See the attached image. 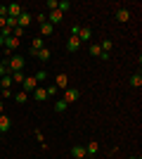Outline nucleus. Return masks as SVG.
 Segmentation results:
<instances>
[{"instance_id":"obj_4","label":"nucleus","mask_w":142,"mask_h":159,"mask_svg":"<svg viewBox=\"0 0 142 159\" xmlns=\"http://www.w3.org/2000/svg\"><path fill=\"white\" fill-rule=\"evenodd\" d=\"M43 48H45L43 38H41V36H36V38L31 40V48H28V55H31V57H36V52H38V50H43Z\"/></svg>"},{"instance_id":"obj_19","label":"nucleus","mask_w":142,"mask_h":159,"mask_svg":"<svg viewBox=\"0 0 142 159\" xmlns=\"http://www.w3.org/2000/svg\"><path fill=\"white\" fill-rule=\"evenodd\" d=\"M88 52H90V57H100V55H102L100 43H90V45H88Z\"/></svg>"},{"instance_id":"obj_14","label":"nucleus","mask_w":142,"mask_h":159,"mask_svg":"<svg viewBox=\"0 0 142 159\" xmlns=\"http://www.w3.org/2000/svg\"><path fill=\"white\" fill-rule=\"evenodd\" d=\"M52 33H54V26H52V24H50V21H41V38H45V36H52Z\"/></svg>"},{"instance_id":"obj_18","label":"nucleus","mask_w":142,"mask_h":159,"mask_svg":"<svg viewBox=\"0 0 142 159\" xmlns=\"http://www.w3.org/2000/svg\"><path fill=\"white\" fill-rule=\"evenodd\" d=\"M12 86H14V81H12V74H5V76L0 79V88H2V90H10Z\"/></svg>"},{"instance_id":"obj_24","label":"nucleus","mask_w":142,"mask_h":159,"mask_svg":"<svg viewBox=\"0 0 142 159\" xmlns=\"http://www.w3.org/2000/svg\"><path fill=\"white\" fill-rule=\"evenodd\" d=\"M57 5H59V0H47V2H45V10H47V12H54Z\"/></svg>"},{"instance_id":"obj_21","label":"nucleus","mask_w":142,"mask_h":159,"mask_svg":"<svg viewBox=\"0 0 142 159\" xmlns=\"http://www.w3.org/2000/svg\"><path fill=\"white\" fill-rule=\"evenodd\" d=\"M14 102H19V105H24V102H28V93L26 90H21V93H14Z\"/></svg>"},{"instance_id":"obj_27","label":"nucleus","mask_w":142,"mask_h":159,"mask_svg":"<svg viewBox=\"0 0 142 159\" xmlns=\"http://www.w3.org/2000/svg\"><path fill=\"white\" fill-rule=\"evenodd\" d=\"M10 36H12V29H10V26H5L2 31H0V38H2V40H5V38H10Z\"/></svg>"},{"instance_id":"obj_8","label":"nucleus","mask_w":142,"mask_h":159,"mask_svg":"<svg viewBox=\"0 0 142 159\" xmlns=\"http://www.w3.org/2000/svg\"><path fill=\"white\" fill-rule=\"evenodd\" d=\"M50 57H52V50H50V48H43V50H38V52H36V60L41 62V64L50 62Z\"/></svg>"},{"instance_id":"obj_2","label":"nucleus","mask_w":142,"mask_h":159,"mask_svg":"<svg viewBox=\"0 0 142 159\" xmlns=\"http://www.w3.org/2000/svg\"><path fill=\"white\" fill-rule=\"evenodd\" d=\"M78 98H81V90H78V88H71V86H69L67 90H64V98H62V100H64L67 105H71V102H76Z\"/></svg>"},{"instance_id":"obj_35","label":"nucleus","mask_w":142,"mask_h":159,"mask_svg":"<svg viewBox=\"0 0 142 159\" xmlns=\"http://www.w3.org/2000/svg\"><path fill=\"white\" fill-rule=\"evenodd\" d=\"M5 100H0V114H5V105H2Z\"/></svg>"},{"instance_id":"obj_9","label":"nucleus","mask_w":142,"mask_h":159,"mask_svg":"<svg viewBox=\"0 0 142 159\" xmlns=\"http://www.w3.org/2000/svg\"><path fill=\"white\" fill-rule=\"evenodd\" d=\"M71 157H74V159H88V152H85V147H83V145H74V147H71Z\"/></svg>"},{"instance_id":"obj_38","label":"nucleus","mask_w":142,"mask_h":159,"mask_svg":"<svg viewBox=\"0 0 142 159\" xmlns=\"http://www.w3.org/2000/svg\"><path fill=\"white\" fill-rule=\"evenodd\" d=\"M0 90H2V88H0Z\"/></svg>"},{"instance_id":"obj_20","label":"nucleus","mask_w":142,"mask_h":159,"mask_svg":"<svg viewBox=\"0 0 142 159\" xmlns=\"http://www.w3.org/2000/svg\"><path fill=\"white\" fill-rule=\"evenodd\" d=\"M130 86H133V88H140V86H142V74H140V69L130 76Z\"/></svg>"},{"instance_id":"obj_34","label":"nucleus","mask_w":142,"mask_h":159,"mask_svg":"<svg viewBox=\"0 0 142 159\" xmlns=\"http://www.w3.org/2000/svg\"><path fill=\"white\" fill-rule=\"evenodd\" d=\"M5 29V17H0V31Z\"/></svg>"},{"instance_id":"obj_31","label":"nucleus","mask_w":142,"mask_h":159,"mask_svg":"<svg viewBox=\"0 0 142 159\" xmlns=\"http://www.w3.org/2000/svg\"><path fill=\"white\" fill-rule=\"evenodd\" d=\"M36 138L41 140V145H43V150H47V145H45V140H43V131H38V128H36Z\"/></svg>"},{"instance_id":"obj_3","label":"nucleus","mask_w":142,"mask_h":159,"mask_svg":"<svg viewBox=\"0 0 142 159\" xmlns=\"http://www.w3.org/2000/svg\"><path fill=\"white\" fill-rule=\"evenodd\" d=\"M31 21H33V14H28V12H21L19 17H17V26L26 31V26H31Z\"/></svg>"},{"instance_id":"obj_33","label":"nucleus","mask_w":142,"mask_h":159,"mask_svg":"<svg viewBox=\"0 0 142 159\" xmlns=\"http://www.w3.org/2000/svg\"><path fill=\"white\" fill-rule=\"evenodd\" d=\"M100 60H102V62H109V60H111V55H109V52H102Z\"/></svg>"},{"instance_id":"obj_6","label":"nucleus","mask_w":142,"mask_h":159,"mask_svg":"<svg viewBox=\"0 0 142 159\" xmlns=\"http://www.w3.org/2000/svg\"><path fill=\"white\" fill-rule=\"evenodd\" d=\"M21 12H24V7H21L19 2H10V5H7V17H14V19H17Z\"/></svg>"},{"instance_id":"obj_16","label":"nucleus","mask_w":142,"mask_h":159,"mask_svg":"<svg viewBox=\"0 0 142 159\" xmlns=\"http://www.w3.org/2000/svg\"><path fill=\"white\" fill-rule=\"evenodd\" d=\"M78 48H81V40L76 38V36H69V40H67V50H69V52H76Z\"/></svg>"},{"instance_id":"obj_30","label":"nucleus","mask_w":142,"mask_h":159,"mask_svg":"<svg viewBox=\"0 0 142 159\" xmlns=\"http://www.w3.org/2000/svg\"><path fill=\"white\" fill-rule=\"evenodd\" d=\"M45 93H47V98H54V95H57V86H50V88H45Z\"/></svg>"},{"instance_id":"obj_7","label":"nucleus","mask_w":142,"mask_h":159,"mask_svg":"<svg viewBox=\"0 0 142 159\" xmlns=\"http://www.w3.org/2000/svg\"><path fill=\"white\" fill-rule=\"evenodd\" d=\"M45 17H47V21H50L52 26H57V24H62V19H64V14H62L59 10H54V12H47Z\"/></svg>"},{"instance_id":"obj_12","label":"nucleus","mask_w":142,"mask_h":159,"mask_svg":"<svg viewBox=\"0 0 142 159\" xmlns=\"http://www.w3.org/2000/svg\"><path fill=\"white\" fill-rule=\"evenodd\" d=\"M21 86H24V90H26V93H33L36 88H38V81H36L33 76H26V79H24V83H21Z\"/></svg>"},{"instance_id":"obj_32","label":"nucleus","mask_w":142,"mask_h":159,"mask_svg":"<svg viewBox=\"0 0 142 159\" xmlns=\"http://www.w3.org/2000/svg\"><path fill=\"white\" fill-rule=\"evenodd\" d=\"M0 95H2V100H12V98H14L12 90H0Z\"/></svg>"},{"instance_id":"obj_22","label":"nucleus","mask_w":142,"mask_h":159,"mask_svg":"<svg viewBox=\"0 0 142 159\" xmlns=\"http://www.w3.org/2000/svg\"><path fill=\"white\" fill-rule=\"evenodd\" d=\"M67 109H69V105L64 102V100H57V102H54V112L57 114H64Z\"/></svg>"},{"instance_id":"obj_11","label":"nucleus","mask_w":142,"mask_h":159,"mask_svg":"<svg viewBox=\"0 0 142 159\" xmlns=\"http://www.w3.org/2000/svg\"><path fill=\"white\" fill-rule=\"evenodd\" d=\"M54 86H57V90H59V88H62V90H67V88H69V76H67V74H57Z\"/></svg>"},{"instance_id":"obj_15","label":"nucleus","mask_w":142,"mask_h":159,"mask_svg":"<svg viewBox=\"0 0 142 159\" xmlns=\"http://www.w3.org/2000/svg\"><path fill=\"white\" fill-rule=\"evenodd\" d=\"M31 98H33L36 102H45V100H47V93H45V88H41V86H38V88L33 90V93H31Z\"/></svg>"},{"instance_id":"obj_5","label":"nucleus","mask_w":142,"mask_h":159,"mask_svg":"<svg viewBox=\"0 0 142 159\" xmlns=\"http://www.w3.org/2000/svg\"><path fill=\"white\" fill-rule=\"evenodd\" d=\"M78 40H81V43H93V29L90 26H81V33H78Z\"/></svg>"},{"instance_id":"obj_10","label":"nucleus","mask_w":142,"mask_h":159,"mask_svg":"<svg viewBox=\"0 0 142 159\" xmlns=\"http://www.w3.org/2000/svg\"><path fill=\"white\" fill-rule=\"evenodd\" d=\"M10 128H12V121H10V116H7V114H0V133L5 135V133H10Z\"/></svg>"},{"instance_id":"obj_25","label":"nucleus","mask_w":142,"mask_h":159,"mask_svg":"<svg viewBox=\"0 0 142 159\" xmlns=\"http://www.w3.org/2000/svg\"><path fill=\"white\" fill-rule=\"evenodd\" d=\"M57 10H59V12L64 14V12H67V10H71V2H69V0H62L59 5H57Z\"/></svg>"},{"instance_id":"obj_1","label":"nucleus","mask_w":142,"mask_h":159,"mask_svg":"<svg viewBox=\"0 0 142 159\" xmlns=\"http://www.w3.org/2000/svg\"><path fill=\"white\" fill-rule=\"evenodd\" d=\"M24 69V57L21 55H12L7 60V74H14V71H21Z\"/></svg>"},{"instance_id":"obj_26","label":"nucleus","mask_w":142,"mask_h":159,"mask_svg":"<svg viewBox=\"0 0 142 159\" xmlns=\"http://www.w3.org/2000/svg\"><path fill=\"white\" fill-rule=\"evenodd\" d=\"M24 79H26V76H24V71H14V74H12V81H14V83H24Z\"/></svg>"},{"instance_id":"obj_36","label":"nucleus","mask_w":142,"mask_h":159,"mask_svg":"<svg viewBox=\"0 0 142 159\" xmlns=\"http://www.w3.org/2000/svg\"><path fill=\"white\" fill-rule=\"evenodd\" d=\"M2 48H5V40H2V38H0V50H2Z\"/></svg>"},{"instance_id":"obj_17","label":"nucleus","mask_w":142,"mask_h":159,"mask_svg":"<svg viewBox=\"0 0 142 159\" xmlns=\"http://www.w3.org/2000/svg\"><path fill=\"white\" fill-rule=\"evenodd\" d=\"M83 147H85L88 157H93V154H97V152H100V143H97V140H90L88 145H83Z\"/></svg>"},{"instance_id":"obj_29","label":"nucleus","mask_w":142,"mask_h":159,"mask_svg":"<svg viewBox=\"0 0 142 159\" xmlns=\"http://www.w3.org/2000/svg\"><path fill=\"white\" fill-rule=\"evenodd\" d=\"M7 74V60H0V79Z\"/></svg>"},{"instance_id":"obj_13","label":"nucleus","mask_w":142,"mask_h":159,"mask_svg":"<svg viewBox=\"0 0 142 159\" xmlns=\"http://www.w3.org/2000/svg\"><path fill=\"white\" fill-rule=\"evenodd\" d=\"M116 21H121V24L130 21V10H126V7H118V10H116Z\"/></svg>"},{"instance_id":"obj_23","label":"nucleus","mask_w":142,"mask_h":159,"mask_svg":"<svg viewBox=\"0 0 142 159\" xmlns=\"http://www.w3.org/2000/svg\"><path fill=\"white\" fill-rule=\"evenodd\" d=\"M33 79L38 81V83H45V81H47V71H45V69H38V71L33 74Z\"/></svg>"},{"instance_id":"obj_28","label":"nucleus","mask_w":142,"mask_h":159,"mask_svg":"<svg viewBox=\"0 0 142 159\" xmlns=\"http://www.w3.org/2000/svg\"><path fill=\"white\" fill-rule=\"evenodd\" d=\"M69 33H71V36H76V38H78V33H81V24H74V26L69 29Z\"/></svg>"},{"instance_id":"obj_37","label":"nucleus","mask_w":142,"mask_h":159,"mask_svg":"<svg viewBox=\"0 0 142 159\" xmlns=\"http://www.w3.org/2000/svg\"><path fill=\"white\" fill-rule=\"evenodd\" d=\"M130 159H142V157H130Z\"/></svg>"}]
</instances>
